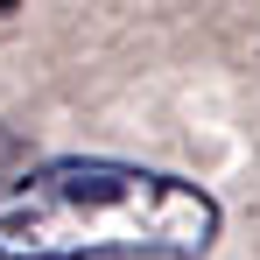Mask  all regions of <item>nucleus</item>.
I'll return each instance as SVG.
<instances>
[{
	"label": "nucleus",
	"instance_id": "f257e3e1",
	"mask_svg": "<svg viewBox=\"0 0 260 260\" xmlns=\"http://www.w3.org/2000/svg\"><path fill=\"white\" fill-rule=\"evenodd\" d=\"M218 197L169 169L63 155L0 183V260H204Z\"/></svg>",
	"mask_w": 260,
	"mask_h": 260
},
{
	"label": "nucleus",
	"instance_id": "f03ea898",
	"mask_svg": "<svg viewBox=\"0 0 260 260\" xmlns=\"http://www.w3.org/2000/svg\"><path fill=\"white\" fill-rule=\"evenodd\" d=\"M14 7H21V0H0V21H7V14H14Z\"/></svg>",
	"mask_w": 260,
	"mask_h": 260
}]
</instances>
